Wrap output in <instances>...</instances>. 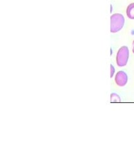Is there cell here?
Wrapping results in <instances>:
<instances>
[{"label": "cell", "mask_w": 134, "mask_h": 150, "mask_svg": "<svg viewBox=\"0 0 134 150\" xmlns=\"http://www.w3.org/2000/svg\"><path fill=\"white\" fill-rule=\"evenodd\" d=\"M110 67H111V76L110 77H112L113 74H114V72H115V68L113 67V66L112 65H110Z\"/></svg>", "instance_id": "obj_6"}, {"label": "cell", "mask_w": 134, "mask_h": 150, "mask_svg": "<svg viewBox=\"0 0 134 150\" xmlns=\"http://www.w3.org/2000/svg\"><path fill=\"white\" fill-rule=\"evenodd\" d=\"M133 54H134V41L133 42Z\"/></svg>", "instance_id": "obj_7"}, {"label": "cell", "mask_w": 134, "mask_h": 150, "mask_svg": "<svg viewBox=\"0 0 134 150\" xmlns=\"http://www.w3.org/2000/svg\"><path fill=\"white\" fill-rule=\"evenodd\" d=\"M129 57L128 48L126 46H123L120 48L117 55V64L119 67H123L127 64Z\"/></svg>", "instance_id": "obj_2"}, {"label": "cell", "mask_w": 134, "mask_h": 150, "mask_svg": "<svg viewBox=\"0 0 134 150\" xmlns=\"http://www.w3.org/2000/svg\"><path fill=\"white\" fill-rule=\"evenodd\" d=\"M115 82L120 87H123L126 85L128 81L127 74L123 71H119L115 76Z\"/></svg>", "instance_id": "obj_3"}, {"label": "cell", "mask_w": 134, "mask_h": 150, "mask_svg": "<svg viewBox=\"0 0 134 150\" xmlns=\"http://www.w3.org/2000/svg\"><path fill=\"white\" fill-rule=\"evenodd\" d=\"M125 23V18L122 15L115 13L111 16V33L118 32L121 30Z\"/></svg>", "instance_id": "obj_1"}, {"label": "cell", "mask_w": 134, "mask_h": 150, "mask_svg": "<svg viewBox=\"0 0 134 150\" xmlns=\"http://www.w3.org/2000/svg\"><path fill=\"white\" fill-rule=\"evenodd\" d=\"M127 15L130 19H134V3L130 4L127 7Z\"/></svg>", "instance_id": "obj_4"}, {"label": "cell", "mask_w": 134, "mask_h": 150, "mask_svg": "<svg viewBox=\"0 0 134 150\" xmlns=\"http://www.w3.org/2000/svg\"><path fill=\"white\" fill-rule=\"evenodd\" d=\"M110 98L111 103H120V101H121V99H120L119 96L117 95V94H111Z\"/></svg>", "instance_id": "obj_5"}]
</instances>
